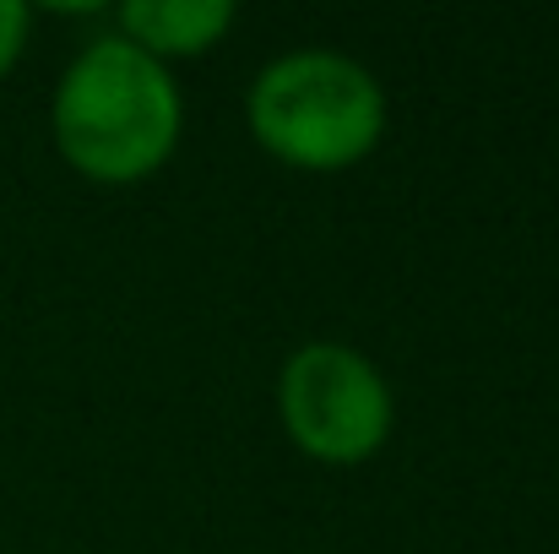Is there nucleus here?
Instances as JSON below:
<instances>
[{
	"instance_id": "obj_1",
	"label": "nucleus",
	"mask_w": 559,
	"mask_h": 554,
	"mask_svg": "<svg viewBox=\"0 0 559 554\" xmlns=\"http://www.w3.org/2000/svg\"><path fill=\"white\" fill-rule=\"evenodd\" d=\"M49 126L60 158L76 175L98 185H131L169 164L186 126V104L175 71L158 55L109 33L93 38L60 71Z\"/></svg>"
},
{
	"instance_id": "obj_2",
	"label": "nucleus",
	"mask_w": 559,
	"mask_h": 554,
	"mask_svg": "<svg viewBox=\"0 0 559 554\" xmlns=\"http://www.w3.org/2000/svg\"><path fill=\"white\" fill-rule=\"evenodd\" d=\"M255 142L294 169H348L385 131V87L337 49H288L250 82Z\"/></svg>"
},
{
	"instance_id": "obj_3",
	"label": "nucleus",
	"mask_w": 559,
	"mask_h": 554,
	"mask_svg": "<svg viewBox=\"0 0 559 554\" xmlns=\"http://www.w3.org/2000/svg\"><path fill=\"white\" fill-rule=\"evenodd\" d=\"M277 419L316 462H365L385 446L396 402L385 375L348 343H305L277 375Z\"/></svg>"
},
{
	"instance_id": "obj_4",
	"label": "nucleus",
	"mask_w": 559,
	"mask_h": 554,
	"mask_svg": "<svg viewBox=\"0 0 559 554\" xmlns=\"http://www.w3.org/2000/svg\"><path fill=\"white\" fill-rule=\"evenodd\" d=\"M120 38H131L147 55H201L234 27L228 0H126L115 11Z\"/></svg>"
},
{
	"instance_id": "obj_5",
	"label": "nucleus",
	"mask_w": 559,
	"mask_h": 554,
	"mask_svg": "<svg viewBox=\"0 0 559 554\" xmlns=\"http://www.w3.org/2000/svg\"><path fill=\"white\" fill-rule=\"evenodd\" d=\"M22 44H27V5L22 0H0V76L16 66Z\"/></svg>"
}]
</instances>
